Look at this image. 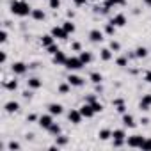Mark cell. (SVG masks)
<instances>
[{"mask_svg":"<svg viewBox=\"0 0 151 151\" xmlns=\"http://www.w3.org/2000/svg\"><path fill=\"white\" fill-rule=\"evenodd\" d=\"M4 109H6V112H7V114H14V112H18V110H20V103H18V101H7Z\"/></svg>","mask_w":151,"mask_h":151,"instance_id":"9a60e30c","label":"cell"},{"mask_svg":"<svg viewBox=\"0 0 151 151\" xmlns=\"http://www.w3.org/2000/svg\"><path fill=\"white\" fill-rule=\"evenodd\" d=\"M73 2H75V6H78V7H80V6H84V4L87 2V0H73Z\"/></svg>","mask_w":151,"mask_h":151,"instance_id":"bcb514c9","label":"cell"},{"mask_svg":"<svg viewBox=\"0 0 151 151\" xmlns=\"http://www.w3.org/2000/svg\"><path fill=\"white\" fill-rule=\"evenodd\" d=\"M6 41H7V32L2 30V32H0V43H6Z\"/></svg>","mask_w":151,"mask_h":151,"instance_id":"74e56055","label":"cell"},{"mask_svg":"<svg viewBox=\"0 0 151 151\" xmlns=\"http://www.w3.org/2000/svg\"><path fill=\"white\" fill-rule=\"evenodd\" d=\"M4 87H6L7 91H16V89H18V82H16V80H6V82H4Z\"/></svg>","mask_w":151,"mask_h":151,"instance_id":"7402d4cb","label":"cell"},{"mask_svg":"<svg viewBox=\"0 0 151 151\" xmlns=\"http://www.w3.org/2000/svg\"><path fill=\"white\" fill-rule=\"evenodd\" d=\"M123 124L124 126H128V128H133L135 126V119H133V116H130V114H123Z\"/></svg>","mask_w":151,"mask_h":151,"instance_id":"e0dca14e","label":"cell"},{"mask_svg":"<svg viewBox=\"0 0 151 151\" xmlns=\"http://www.w3.org/2000/svg\"><path fill=\"white\" fill-rule=\"evenodd\" d=\"M144 2H146V4H147V6H151V0H144Z\"/></svg>","mask_w":151,"mask_h":151,"instance_id":"816d5d0a","label":"cell"},{"mask_svg":"<svg viewBox=\"0 0 151 151\" xmlns=\"http://www.w3.org/2000/svg\"><path fill=\"white\" fill-rule=\"evenodd\" d=\"M6 60H7V53H6V52H2V53H0V62L4 64Z\"/></svg>","mask_w":151,"mask_h":151,"instance_id":"ee69618b","label":"cell"},{"mask_svg":"<svg viewBox=\"0 0 151 151\" xmlns=\"http://www.w3.org/2000/svg\"><path fill=\"white\" fill-rule=\"evenodd\" d=\"M69 71H77V69H82L86 64L80 60V57H68V60H66V64H64Z\"/></svg>","mask_w":151,"mask_h":151,"instance_id":"7a4b0ae2","label":"cell"},{"mask_svg":"<svg viewBox=\"0 0 151 151\" xmlns=\"http://www.w3.org/2000/svg\"><path fill=\"white\" fill-rule=\"evenodd\" d=\"M55 142H57V146H66L68 144V137L66 135H57L55 137Z\"/></svg>","mask_w":151,"mask_h":151,"instance_id":"4dcf8cb0","label":"cell"},{"mask_svg":"<svg viewBox=\"0 0 151 151\" xmlns=\"http://www.w3.org/2000/svg\"><path fill=\"white\" fill-rule=\"evenodd\" d=\"M48 4H50V7H52V9H59L60 0H48Z\"/></svg>","mask_w":151,"mask_h":151,"instance_id":"d590c367","label":"cell"},{"mask_svg":"<svg viewBox=\"0 0 151 151\" xmlns=\"http://www.w3.org/2000/svg\"><path fill=\"white\" fill-rule=\"evenodd\" d=\"M11 69H13L14 75H25L27 69H29V66H27L25 62H14V64L11 66Z\"/></svg>","mask_w":151,"mask_h":151,"instance_id":"8992f818","label":"cell"},{"mask_svg":"<svg viewBox=\"0 0 151 151\" xmlns=\"http://www.w3.org/2000/svg\"><path fill=\"white\" fill-rule=\"evenodd\" d=\"M123 144H124V140H121V139H114V146H116V147H121Z\"/></svg>","mask_w":151,"mask_h":151,"instance_id":"7bdbcfd3","label":"cell"},{"mask_svg":"<svg viewBox=\"0 0 151 151\" xmlns=\"http://www.w3.org/2000/svg\"><path fill=\"white\" fill-rule=\"evenodd\" d=\"M78 57H80V60H82L84 64H89V62L93 60V55H91L89 52H80V55H78Z\"/></svg>","mask_w":151,"mask_h":151,"instance_id":"484cf974","label":"cell"},{"mask_svg":"<svg viewBox=\"0 0 151 151\" xmlns=\"http://www.w3.org/2000/svg\"><path fill=\"white\" fill-rule=\"evenodd\" d=\"M66 60H68V57H66V53H64V52H60V50L53 55V64H57V66H64V64H66Z\"/></svg>","mask_w":151,"mask_h":151,"instance_id":"7c38bea8","label":"cell"},{"mask_svg":"<svg viewBox=\"0 0 151 151\" xmlns=\"http://www.w3.org/2000/svg\"><path fill=\"white\" fill-rule=\"evenodd\" d=\"M126 0H107V2L103 4L105 7H114V6H124Z\"/></svg>","mask_w":151,"mask_h":151,"instance_id":"603a6c76","label":"cell"},{"mask_svg":"<svg viewBox=\"0 0 151 151\" xmlns=\"http://www.w3.org/2000/svg\"><path fill=\"white\" fill-rule=\"evenodd\" d=\"M52 36H53V37H57V39H68V36H69V34L64 30V27H57V25H55V27L52 29Z\"/></svg>","mask_w":151,"mask_h":151,"instance_id":"ba28073f","label":"cell"},{"mask_svg":"<svg viewBox=\"0 0 151 151\" xmlns=\"http://www.w3.org/2000/svg\"><path fill=\"white\" fill-rule=\"evenodd\" d=\"M30 16H32L34 20H37V22H43V20L46 18V14H45V11H43V9H32Z\"/></svg>","mask_w":151,"mask_h":151,"instance_id":"2e32d148","label":"cell"},{"mask_svg":"<svg viewBox=\"0 0 151 151\" xmlns=\"http://www.w3.org/2000/svg\"><path fill=\"white\" fill-rule=\"evenodd\" d=\"M144 140H146V137H142V135H132V137L126 139V144H128L130 147H140V149H142Z\"/></svg>","mask_w":151,"mask_h":151,"instance_id":"3957f363","label":"cell"},{"mask_svg":"<svg viewBox=\"0 0 151 151\" xmlns=\"http://www.w3.org/2000/svg\"><path fill=\"white\" fill-rule=\"evenodd\" d=\"M37 119V116L36 114H30V116H27V121H36Z\"/></svg>","mask_w":151,"mask_h":151,"instance_id":"681fc988","label":"cell"},{"mask_svg":"<svg viewBox=\"0 0 151 151\" xmlns=\"http://www.w3.org/2000/svg\"><path fill=\"white\" fill-rule=\"evenodd\" d=\"M48 112H50L52 116H60V114L64 112V107H62L60 103H50V105H48Z\"/></svg>","mask_w":151,"mask_h":151,"instance_id":"30bf717a","label":"cell"},{"mask_svg":"<svg viewBox=\"0 0 151 151\" xmlns=\"http://www.w3.org/2000/svg\"><path fill=\"white\" fill-rule=\"evenodd\" d=\"M119 114H124L126 112V107H124V103H121V105H117V109H116Z\"/></svg>","mask_w":151,"mask_h":151,"instance_id":"60d3db41","label":"cell"},{"mask_svg":"<svg viewBox=\"0 0 151 151\" xmlns=\"http://www.w3.org/2000/svg\"><path fill=\"white\" fill-rule=\"evenodd\" d=\"M110 23H114L116 27H124V25H126V16L119 13V14H116V16L110 20Z\"/></svg>","mask_w":151,"mask_h":151,"instance_id":"4fadbf2b","label":"cell"},{"mask_svg":"<svg viewBox=\"0 0 151 151\" xmlns=\"http://www.w3.org/2000/svg\"><path fill=\"white\" fill-rule=\"evenodd\" d=\"M144 80H146V82H149V84H151V69H149V71H147V73H146V75H144Z\"/></svg>","mask_w":151,"mask_h":151,"instance_id":"f6af8a7d","label":"cell"},{"mask_svg":"<svg viewBox=\"0 0 151 151\" xmlns=\"http://www.w3.org/2000/svg\"><path fill=\"white\" fill-rule=\"evenodd\" d=\"M37 121H39V126H41V128L48 130V128L53 124V116H52V114H45V116H41Z\"/></svg>","mask_w":151,"mask_h":151,"instance_id":"5b68a950","label":"cell"},{"mask_svg":"<svg viewBox=\"0 0 151 151\" xmlns=\"http://www.w3.org/2000/svg\"><path fill=\"white\" fill-rule=\"evenodd\" d=\"M46 50H48V53H52V55H55V53L59 52V48H57V45H55V43H53V45H50Z\"/></svg>","mask_w":151,"mask_h":151,"instance_id":"8d00e7d4","label":"cell"},{"mask_svg":"<svg viewBox=\"0 0 151 151\" xmlns=\"http://www.w3.org/2000/svg\"><path fill=\"white\" fill-rule=\"evenodd\" d=\"M110 50H112V52H119V50H121V45H119L117 41H110Z\"/></svg>","mask_w":151,"mask_h":151,"instance_id":"d6a6232c","label":"cell"},{"mask_svg":"<svg viewBox=\"0 0 151 151\" xmlns=\"http://www.w3.org/2000/svg\"><path fill=\"white\" fill-rule=\"evenodd\" d=\"M82 112H80V109H71L69 110V114H68V119L73 123V124H78L80 121H82Z\"/></svg>","mask_w":151,"mask_h":151,"instance_id":"277c9868","label":"cell"},{"mask_svg":"<svg viewBox=\"0 0 151 151\" xmlns=\"http://www.w3.org/2000/svg\"><path fill=\"white\" fill-rule=\"evenodd\" d=\"M23 98H25V100H30V98H32V93H30V91H25V93H23Z\"/></svg>","mask_w":151,"mask_h":151,"instance_id":"c3c4849f","label":"cell"},{"mask_svg":"<svg viewBox=\"0 0 151 151\" xmlns=\"http://www.w3.org/2000/svg\"><path fill=\"white\" fill-rule=\"evenodd\" d=\"M27 86H29V89H39L43 86V82L39 78H29L27 80Z\"/></svg>","mask_w":151,"mask_h":151,"instance_id":"ac0fdd59","label":"cell"},{"mask_svg":"<svg viewBox=\"0 0 151 151\" xmlns=\"http://www.w3.org/2000/svg\"><path fill=\"white\" fill-rule=\"evenodd\" d=\"M149 107H151V94H144L140 103H139V109L140 110H149Z\"/></svg>","mask_w":151,"mask_h":151,"instance_id":"5bb4252c","label":"cell"},{"mask_svg":"<svg viewBox=\"0 0 151 151\" xmlns=\"http://www.w3.org/2000/svg\"><path fill=\"white\" fill-rule=\"evenodd\" d=\"M100 57H101V60H110L112 59V50L110 48H103L100 52Z\"/></svg>","mask_w":151,"mask_h":151,"instance_id":"44dd1931","label":"cell"},{"mask_svg":"<svg viewBox=\"0 0 151 151\" xmlns=\"http://www.w3.org/2000/svg\"><path fill=\"white\" fill-rule=\"evenodd\" d=\"M105 32H107L109 36H114V32H116V25H114V23H107V27H105Z\"/></svg>","mask_w":151,"mask_h":151,"instance_id":"1f68e13d","label":"cell"},{"mask_svg":"<svg viewBox=\"0 0 151 151\" xmlns=\"http://www.w3.org/2000/svg\"><path fill=\"white\" fill-rule=\"evenodd\" d=\"M116 64H117V66H121V68H123V66H126V64H128V57H119V59L116 60Z\"/></svg>","mask_w":151,"mask_h":151,"instance_id":"836d02e7","label":"cell"},{"mask_svg":"<svg viewBox=\"0 0 151 151\" xmlns=\"http://www.w3.org/2000/svg\"><path fill=\"white\" fill-rule=\"evenodd\" d=\"M135 57H139V59L147 57V48H146V46H139V48L135 50Z\"/></svg>","mask_w":151,"mask_h":151,"instance_id":"d4e9b609","label":"cell"},{"mask_svg":"<svg viewBox=\"0 0 151 151\" xmlns=\"http://www.w3.org/2000/svg\"><path fill=\"white\" fill-rule=\"evenodd\" d=\"M112 137H114V139H121V140H124L126 133H124V130H114V132H112Z\"/></svg>","mask_w":151,"mask_h":151,"instance_id":"f546056e","label":"cell"},{"mask_svg":"<svg viewBox=\"0 0 151 151\" xmlns=\"http://www.w3.org/2000/svg\"><path fill=\"white\" fill-rule=\"evenodd\" d=\"M80 112H82V116H84V117H87V119H91V117H93V116L96 114L91 103H84V105L80 107Z\"/></svg>","mask_w":151,"mask_h":151,"instance_id":"9c48e42d","label":"cell"},{"mask_svg":"<svg viewBox=\"0 0 151 151\" xmlns=\"http://www.w3.org/2000/svg\"><path fill=\"white\" fill-rule=\"evenodd\" d=\"M121 103H124V101H123V100H114V101H112V105H116V107L121 105Z\"/></svg>","mask_w":151,"mask_h":151,"instance_id":"f907efd6","label":"cell"},{"mask_svg":"<svg viewBox=\"0 0 151 151\" xmlns=\"http://www.w3.org/2000/svg\"><path fill=\"white\" fill-rule=\"evenodd\" d=\"M69 87H71V86H69V82L66 80V84H60V86H59V93H60V94H68V93H69Z\"/></svg>","mask_w":151,"mask_h":151,"instance_id":"f1b7e54d","label":"cell"},{"mask_svg":"<svg viewBox=\"0 0 151 151\" xmlns=\"http://www.w3.org/2000/svg\"><path fill=\"white\" fill-rule=\"evenodd\" d=\"M53 39H55V37H53L52 34H46V36H43V37H41V45H43L45 48H48L50 45H53Z\"/></svg>","mask_w":151,"mask_h":151,"instance_id":"d6986e66","label":"cell"},{"mask_svg":"<svg viewBox=\"0 0 151 151\" xmlns=\"http://www.w3.org/2000/svg\"><path fill=\"white\" fill-rule=\"evenodd\" d=\"M68 82H69L71 87H82V86H84V78L78 77V75H69V77H68Z\"/></svg>","mask_w":151,"mask_h":151,"instance_id":"52a82bcc","label":"cell"},{"mask_svg":"<svg viewBox=\"0 0 151 151\" xmlns=\"http://www.w3.org/2000/svg\"><path fill=\"white\" fill-rule=\"evenodd\" d=\"M89 39H91L93 43H101V41H103V32L98 30V29H94V30L89 32Z\"/></svg>","mask_w":151,"mask_h":151,"instance_id":"8fae6325","label":"cell"},{"mask_svg":"<svg viewBox=\"0 0 151 151\" xmlns=\"http://www.w3.org/2000/svg\"><path fill=\"white\" fill-rule=\"evenodd\" d=\"M11 13L23 18V16H29L32 13V7L29 6V2H25V0H13L11 2Z\"/></svg>","mask_w":151,"mask_h":151,"instance_id":"6da1fadb","label":"cell"},{"mask_svg":"<svg viewBox=\"0 0 151 151\" xmlns=\"http://www.w3.org/2000/svg\"><path fill=\"white\" fill-rule=\"evenodd\" d=\"M62 27H64V30H66L68 34H73L75 30H77V27H75V23H73V22H64V23H62Z\"/></svg>","mask_w":151,"mask_h":151,"instance_id":"cb8c5ba5","label":"cell"},{"mask_svg":"<svg viewBox=\"0 0 151 151\" xmlns=\"http://www.w3.org/2000/svg\"><path fill=\"white\" fill-rule=\"evenodd\" d=\"M142 149H151V139H146V140H144Z\"/></svg>","mask_w":151,"mask_h":151,"instance_id":"f35d334b","label":"cell"},{"mask_svg":"<svg viewBox=\"0 0 151 151\" xmlns=\"http://www.w3.org/2000/svg\"><path fill=\"white\" fill-rule=\"evenodd\" d=\"M94 101H96V96H94V94H89V96L86 98V103H94Z\"/></svg>","mask_w":151,"mask_h":151,"instance_id":"ab89813d","label":"cell"},{"mask_svg":"<svg viewBox=\"0 0 151 151\" xmlns=\"http://www.w3.org/2000/svg\"><path fill=\"white\" fill-rule=\"evenodd\" d=\"M91 105H93V109H94V112H96V114L103 110V105H101L100 101H94V103H91Z\"/></svg>","mask_w":151,"mask_h":151,"instance_id":"e575fe53","label":"cell"},{"mask_svg":"<svg viewBox=\"0 0 151 151\" xmlns=\"http://www.w3.org/2000/svg\"><path fill=\"white\" fill-rule=\"evenodd\" d=\"M48 132H50V133H52L53 137H57V135H60V126H59L57 123H53V124H52V126L48 128Z\"/></svg>","mask_w":151,"mask_h":151,"instance_id":"83f0119b","label":"cell"},{"mask_svg":"<svg viewBox=\"0 0 151 151\" xmlns=\"http://www.w3.org/2000/svg\"><path fill=\"white\" fill-rule=\"evenodd\" d=\"M9 149H11V151L20 149V144H18V142H9Z\"/></svg>","mask_w":151,"mask_h":151,"instance_id":"b9f144b4","label":"cell"},{"mask_svg":"<svg viewBox=\"0 0 151 151\" xmlns=\"http://www.w3.org/2000/svg\"><path fill=\"white\" fill-rule=\"evenodd\" d=\"M98 137H100L101 140H109V139L112 137V130H107V128H103V130H100V132H98Z\"/></svg>","mask_w":151,"mask_h":151,"instance_id":"ffe728a7","label":"cell"},{"mask_svg":"<svg viewBox=\"0 0 151 151\" xmlns=\"http://www.w3.org/2000/svg\"><path fill=\"white\" fill-rule=\"evenodd\" d=\"M89 78H91V82H93V84H101V80H103V77H101L98 71L91 73V77H89Z\"/></svg>","mask_w":151,"mask_h":151,"instance_id":"4316f807","label":"cell"},{"mask_svg":"<svg viewBox=\"0 0 151 151\" xmlns=\"http://www.w3.org/2000/svg\"><path fill=\"white\" fill-rule=\"evenodd\" d=\"M71 48H73L75 52H80V43H73V45H71Z\"/></svg>","mask_w":151,"mask_h":151,"instance_id":"7dc6e473","label":"cell"}]
</instances>
